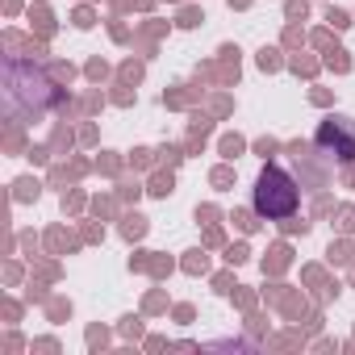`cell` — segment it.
I'll list each match as a JSON object with an SVG mask.
<instances>
[{"mask_svg": "<svg viewBox=\"0 0 355 355\" xmlns=\"http://www.w3.org/2000/svg\"><path fill=\"white\" fill-rule=\"evenodd\" d=\"M5 92H9V105L21 113L26 109V96H34V117L46 113L51 105H59V88L51 84V76L30 63V59H9L5 67Z\"/></svg>", "mask_w": 355, "mask_h": 355, "instance_id": "1", "label": "cell"}, {"mask_svg": "<svg viewBox=\"0 0 355 355\" xmlns=\"http://www.w3.org/2000/svg\"><path fill=\"white\" fill-rule=\"evenodd\" d=\"M301 205V189L284 167H263L255 180V214L268 222H288Z\"/></svg>", "mask_w": 355, "mask_h": 355, "instance_id": "2", "label": "cell"}, {"mask_svg": "<svg viewBox=\"0 0 355 355\" xmlns=\"http://www.w3.org/2000/svg\"><path fill=\"white\" fill-rule=\"evenodd\" d=\"M313 150H326V167L355 163V121H347V117L322 121V130L313 134Z\"/></svg>", "mask_w": 355, "mask_h": 355, "instance_id": "3", "label": "cell"}]
</instances>
